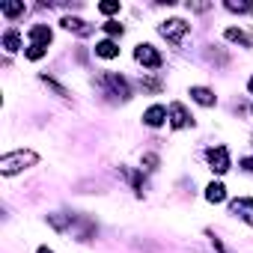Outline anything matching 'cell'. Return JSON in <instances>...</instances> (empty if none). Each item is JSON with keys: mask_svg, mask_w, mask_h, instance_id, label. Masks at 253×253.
Masks as SVG:
<instances>
[{"mask_svg": "<svg viewBox=\"0 0 253 253\" xmlns=\"http://www.w3.org/2000/svg\"><path fill=\"white\" fill-rule=\"evenodd\" d=\"M36 161H39L36 152H30V149H18V152H9V155L0 158V173H3V176H15V173L33 167Z\"/></svg>", "mask_w": 253, "mask_h": 253, "instance_id": "obj_1", "label": "cell"}, {"mask_svg": "<svg viewBox=\"0 0 253 253\" xmlns=\"http://www.w3.org/2000/svg\"><path fill=\"white\" fill-rule=\"evenodd\" d=\"M188 30H191V24L182 21V18H170V21L158 24V33H161L164 39H170L173 45H182V39L188 36Z\"/></svg>", "mask_w": 253, "mask_h": 253, "instance_id": "obj_2", "label": "cell"}, {"mask_svg": "<svg viewBox=\"0 0 253 253\" xmlns=\"http://www.w3.org/2000/svg\"><path fill=\"white\" fill-rule=\"evenodd\" d=\"M134 57H137V63H143L146 69H158V66H161V54H158L152 45H137Z\"/></svg>", "mask_w": 253, "mask_h": 253, "instance_id": "obj_3", "label": "cell"}, {"mask_svg": "<svg viewBox=\"0 0 253 253\" xmlns=\"http://www.w3.org/2000/svg\"><path fill=\"white\" fill-rule=\"evenodd\" d=\"M209 164H211L214 173H226V170H229V152H226V146L209 149Z\"/></svg>", "mask_w": 253, "mask_h": 253, "instance_id": "obj_4", "label": "cell"}, {"mask_svg": "<svg viewBox=\"0 0 253 253\" xmlns=\"http://www.w3.org/2000/svg\"><path fill=\"white\" fill-rule=\"evenodd\" d=\"M232 214H238L241 220H247L253 226V197H241L232 203Z\"/></svg>", "mask_w": 253, "mask_h": 253, "instance_id": "obj_5", "label": "cell"}, {"mask_svg": "<svg viewBox=\"0 0 253 253\" xmlns=\"http://www.w3.org/2000/svg\"><path fill=\"white\" fill-rule=\"evenodd\" d=\"M170 122H173V128H185V125H191V116H188V110L179 101L170 104Z\"/></svg>", "mask_w": 253, "mask_h": 253, "instance_id": "obj_6", "label": "cell"}, {"mask_svg": "<svg viewBox=\"0 0 253 253\" xmlns=\"http://www.w3.org/2000/svg\"><path fill=\"white\" fill-rule=\"evenodd\" d=\"M164 119H167V107H161V104H152V107L143 113V122H146V125H152V128H158Z\"/></svg>", "mask_w": 253, "mask_h": 253, "instance_id": "obj_7", "label": "cell"}, {"mask_svg": "<svg viewBox=\"0 0 253 253\" xmlns=\"http://www.w3.org/2000/svg\"><path fill=\"white\" fill-rule=\"evenodd\" d=\"M104 84H107V86H113V92H119L122 98H128V95H131L128 81H125L122 75H104Z\"/></svg>", "mask_w": 253, "mask_h": 253, "instance_id": "obj_8", "label": "cell"}, {"mask_svg": "<svg viewBox=\"0 0 253 253\" xmlns=\"http://www.w3.org/2000/svg\"><path fill=\"white\" fill-rule=\"evenodd\" d=\"M30 39H33V45H42V48H48V42L54 39V33H51V27H45V24H36V27H30Z\"/></svg>", "mask_w": 253, "mask_h": 253, "instance_id": "obj_9", "label": "cell"}, {"mask_svg": "<svg viewBox=\"0 0 253 253\" xmlns=\"http://www.w3.org/2000/svg\"><path fill=\"white\" fill-rule=\"evenodd\" d=\"M191 98H194L197 104H203V107H211V104H214V92L206 89V86H191Z\"/></svg>", "mask_w": 253, "mask_h": 253, "instance_id": "obj_10", "label": "cell"}, {"mask_svg": "<svg viewBox=\"0 0 253 253\" xmlns=\"http://www.w3.org/2000/svg\"><path fill=\"white\" fill-rule=\"evenodd\" d=\"M95 54H98V57H104V60H113V57H119V45H116V42H110V39H104V42H98V45H95Z\"/></svg>", "mask_w": 253, "mask_h": 253, "instance_id": "obj_11", "label": "cell"}, {"mask_svg": "<svg viewBox=\"0 0 253 253\" xmlns=\"http://www.w3.org/2000/svg\"><path fill=\"white\" fill-rule=\"evenodd\" d=\"M206 200H209V203H223V200H226V188H223L220 182H211V185L206 188Z\"/></svg>", "mask_w": 253, "mask_h": 253, "instance_id": "obj_12", "label": "cell"}, {"mask_svg": "<svg viewBox=\"0 0 253 253\" xmlns=\"http://www.w3.org/2000/svg\"><path fill=\"white\" fill-rule=\"evenodd\" d=\"M63 27L66 30H75L81 36H89L92 33V27H86V21H81V18H63Z\"/></svg>", "mask_w": 253, "mask_h": 253, "instance_id": "obj_13", "label": "cell"}, {"mask_svg": "<svg viewBox=\"0 0 253 253\" xmlns=\"http://www.w3.org/2000/svg\"><path fill=\"white\" fill-rule=\"evenodd\" d=\"M223 36H226L229 42H238V45H247V48L253 45V39H250L244 30H238V27H226V33H223Z\"/></svg>", "mask_w": 253, "mask_h": 253, "instance_id": "obj_14", "label": "cell"}, {"mask_svg": "<svg viewBox=\"0 0 253 253\" xmlns=\"http://www.w3.org/2000/svg\"><path fill=\"white\" fill-rule=\"evenodd\" d=\"M3 48H6L9 54L21 48V36H18V30H9V33H3Z\"/></svg>", "mask_w": 253, "mask_h": 253, "instance_id": "obj_15", "label": "cell"}, {"mask_svg": "<svg viewBox=\"0 0 253 253\" xmlns=\"http://www.w3.org/2000/svg\"><path fill=\"white\" fill-rule=\"evenodd\" d=\"M0 12L9 15V18H18L24 12V3H0Z\"/></svg>", "mask_w": 253, "mask_h": 253, "instance_id": "obj_16", "label": "cell"}, {"mask_svg": "<svg viewBox=\"0 0 253 253\" xmlns=\"http://www.w3.org/2000/svg\"><path fill=\"white\" fill-rule=\"evenodd\" d=\"M98 12H101V15H113V12H119V0H107V3H98Z\"/></svg>", "mask_w": 253, "mask_h": 253, "instance_id": "obj_17", "label": "cell"}, {"mask_svg": "<svg viewBox=\"0 0 253 253\" xmlns=\"http://www.w3.org/2000/svg\"><path fill=\"white\" fill-rule=\"evenodd\" d=\"M48 54V48H42V45H30L27 48V60H42Z\"/></svg>", "mask_w": 253, "mask_h": 253, "instance_id": "obj_18", "label": "cell"}, {"mask_svg": "<svg viewBox=\"0 0 253 253\" xmlns=\"http://www.w3.org/2000/svg\"><path fill=\"white\" fill-rule=\"evenodd\" d=\"M229 12H253V3H226Z\"/></svg>", "mask_w": 253, "mask_h": 253, "instance_id": "obj_19", "label": "cell"}, {"mask_svg": "<svg viewBox=\"0 0 253 253\" xmlns=\"http://www.w3.org/2000/svg\"><path fill=\"white\" fill-rule=\"evenodd\" d=\"M104 33H107V36H122V24L107 21V24H104Z\"/></svg>", "mask_w": 253, "mask_h": 253, "instance_id": "obj_20", "label": "cell"}, {"mask_svg": "<svg viewBox=\"0 0 253 253\" xmlns=\"http://www.w3.org/2000/svg\"><path fill=\"white\" fill-rule=\"evenodd\" d=\"M188 6H191L194 12H206V9H209V3H188Z\"/></svg>", "mask_w": 253, "mask_h": 253, "instance_id": "obj_21", "label": "cell"}, {"mask_svg": "<svg viewBox=\"0 0 253 253\" xmlns=\"http://www.w3.org/2000/svg\"><path fill=\"white\" fill-rule=\"evenodd\" d=\"M241 164H244V167H247V170H253V158H244V161H241Z\"/></svg>", "mask_w": 253, "mask_h": 253, "instance_id": "obj_22", "label": "cell"}, {"mask_svg": "<svg viewBox=\"0 0 253 253\" xmlns=\"http://www.w3.org/2000/svg\"><path fill=\"white\" fill-rule=\"evenodd\" d=\"M39 253H54V250H48V247H39Z\"/></svg>", "mask_w": 253, "mask_h": 253, "instance_id": "obj_23", "label": "cell"}, {"mask_svg": "<svg viewBox=\"0 0 253 253\" xmlns=\"http://www.w3.org/2000/svg\"><path fill=\"white\" fill-rule=\"evenodd\" d=\"M247 89H250V92H253V78H250V84H247Z\"/></svg>", "mask_w": 253, "mask_h": 253, "instance_id": "obj_24", "label": "cell"}]
</instances>
